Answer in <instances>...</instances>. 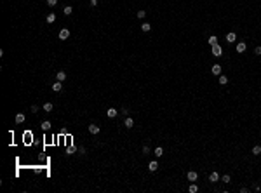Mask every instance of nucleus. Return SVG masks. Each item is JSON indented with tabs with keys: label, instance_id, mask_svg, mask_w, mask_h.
I'll use <instances>...</instances> for the list:
<instances>
[{
	"label": "nucleus",
	"instance_id": "28",
	"mask_svg": "<svg viewBox=\"0 0 261 193\" xmlns=\"http://www.w3.org/2000/svg\"><path fill=\"white\" fill-rule=\"evenodd\" d=\"M254 54H256V56H261V47H256V49H254Z\"/></svg>",
	"mask_w": 261,
	"mask_h": 193
},
{
	"label": "nucleus",
	"instance_id": "25",
	"mask_svg": "<svg viewBox=\"0 0 261 193\" xmlns=\"http://www.w3.org/2000/svg\"><path fill=\"white\" fill-rule=\"evenodd\" d=\"M136 16H138L139 19H145V18H146V12H145V11H138V14H136Z\"/></svg>",
	"mask_w": 261,
	"mask_h": 193
},
{
	"label": "nucleus",
	"instance_id": "17",
	"mask_svg": "<svg viewBox=\"0 0 261 193\" xmlns=\"http://www.w3.org/2000/svg\"><path fill=\"white\" fill-rule=\"evenodd\" d=\"M42 129H44V130H49V129H51V122H49V120H44V122H42Z\"/></svg>",
	"mask_w": 261,
	"mask_h": 193
},
{
	"label": "nucleus",
	"instance_id": "15",
	"mask_svg": "<svg viewBox=\"0 0 261 193\" xmlns=\"http://www.w3.org/2000/svg\"><path fill=\"white\" fill-rule=\"evenodd\" d=\"M24 122V115L23 113H17L16 115V123H23Z\"/></svg>",
	"mask_w": 261,
	"mask_h": 193
},
{
	"label": "nucleus",
	"instance_id": "29",
	"mask_svg": "<svg viewBox=\"0 0 261 193\" xmlns=\"http://www.w3.org/2000/svg\"><path fill=\"white\" fill-rule=\"evenodd\" d=\"M143 153H145V155H148V153H150V148H148V146H143Z\"/></svg>",
	"mask_w": 261,
	"mask_h": 193
},
{
	"label": "nucleus",
	"instance_id": "26",
	"mask_svg": "<svg viewBox=\"0 0 261 193\" xmlns=\"http://www.w3.org/2000/svg\"><path fill=\"white\" fill-rule=\"evenodd\" d=\"M44 110H45V111H52V103H45V105H44Z\"/></svg>",
	"mask_w": 261,
	"mask_h": 193
},
{
	"label": "nucleus",
	"instance_id": "16",
	"mask_svg": "<svg viewBox=\"0 0 261 193\" xmlns=\"http://www.w3.org/2000/svg\"><path fill=\"white\" fill-rule=\"evenodd\" d=\"M45 21H47V23H54V21H56V14H54V12L49 14V16L45 18Z\"/></svg>",
	"mask_w": 261,
	"mask_h": 193
},
{
	"label": "nucleus",
	"instance_id": "9",
	"mask_svg": "<svg viewBox=\"0 0 261 193\" xmlns=\"http://www.w3.org/2000/svg\"><path fill=\"white\" fill-rule=\"evenodd\" d=\"M61 89H63V84L59 82V80H58L56 84H52V91H54V92H59Z\"/></svg>",
	"mask_w": 261,
	"mask_h": 193
},
{
	"label": "nucleus",
	"instance_id": "24",
	"mask_svg": "<svg viewBox=\"0 0 261 193\" xmlns=\"http://www.w3.org/2000/svg\"><path fill=\"white\" fill-rule=\"evenodd\" d=\"M141 30H143V31H150V30H151L150 23H143V26H141Z\"/></svg>",
	"mask_w": 261,
	"mask_h": 193
},
{
	"label": "nucleus",
	"instance_id": "23",
	"mask_svg": "<svg viewBox=\"0 0 261 193\" xmlns=\"http://www.w3.org/2000/svg\"><path fill=\"white\" fill-rule=\"evenodd\" d=\"M162 155H164V150H162V148H160V146L155 148V157H162Z\"/></svg>",
	"mask_w": 261,
	"mask_h": 193
},
{
	"label": "nucleus",
	"instance_id": "7",
	"mask_svg": "<svg viewBox=\"0 0 261 193\" xmlns=\"http://www.w3.org/2000/svg\"><path fill=\"white\" fill-rule=\"evenodd\" d=\"M89 132H91V134H99V127L96 123H91V125H89Z\"/></svg>",
	"mask_w": 261,
	"mask_h": 193
},
{
	"label": "nucleus",
	"instance_id": "3",
	"mask_svg": "<svg viewBox=\"0 0 261 193\" xmlns=\"http://www.w3.org/2000/svg\"><path fill=\"white\" fill-rule=\"evenodd\" d=\"M186 177H188V181H191V183H193V181H197L198 174H197V172H195V170H190V172L186 174Z\"/></svg>",
	"mask_w": 261,
	"mask_h": 193
},
{
	"label": "nucleus",
	"instance_id": "19",
	"mask_svg": "<svg viewBox=\"0 0 261 193\" xmlns=\"http://www.w3.org/2000/svg\"><path fill=\"white\" fill-rule=\"evenodd\" d=\"M219 84H221V85H226V84H228V77L219 75Z\"/></svg>",
	"mask_w": 261,
	"mask_h": 193
},
{
	"label": "nucleus",
	"instance_id": "22",
	"mask_svg": "<svg viewBox=\"0 0 261 193\" xmlns=\"http://www.w3.org/2000/svg\"><path fill=\"white\" fill-rule=\"evenodd\" d=\"M71 12H73V7H71V5H66V7H64V14H66V16H70Z\"/></svg>",
	"mask_w": 261,
	"mask_h": 193
},
{
	"label": "nucleus",
	"instance_id": "30",
	"mask_svg": "<svg viewBox=\"0 0 261 193\" xmlns=\"http://www.w3.org/2000/svg\"><path fill=\"white\" fill-rule=\"evenodd\" d=\"M91 5L96 7V5H98V0H91Z\"/></svg>",
	"mask_w": 261,
	"mask_h": 193
},
{
	"label": "nucleus",
	"instance_id": "14",
	"mask_svg": "<svg viewBox=\"0 0 261 193\" xmlns=\"http://www.w3.org/2000/svg\"><path fill=\"white\" fill-rule=\"evenodd\" d=\"M216 44H218V37H216V35H211V37H209V45L212 47V45H216Z\"/></svg>",
	"mask_w": 261,
	"mask_h": 193
},
{
	"label": "nucleus",
	"instance_id": "12",
	"mask_svg": "<svg viewBox=\"0 0 261 193\" xmlns=\"http://www.w3.org/2000/svg\"><path fill=\"white\" fill-rule=\"evenodd\" d=\"M245 47H247V45H245V42H238V44H237V52H244V51H245Z\"/></svg>",
	"mask_w": 261,
	"mask_h": 193
},
{
	"label": "nucleus",
	"instance_id": "10",
	"mask_svg": "<svg viewBox=\"0 0 261 193\" xmlns=\"http://www.w3.org/2000/svg\"><path fill=\"white\" fill-rule=\"evenodd\" d=\"M211 71H212V75H218V77H219V75H221V66H219V64H214Z\"/></svg>",
	"mask_w": 261,
	"mask_h": 193
},
{
	"label": "nucleus",
	"instance_id": "5",
	"mask_svg": "<svg viewBox=\"0 0 261 193\" xmlns=\"http://www.w3.org/2000/svg\"><path fill=\"white\" fill-rule=\"evenodd\" d=\"M148 169H150V172H155V170L158 169V162H155V160H151L150 164H148Z\"/></svg>",
	"mask_w": 261,
	"mask_h": 193
},
{
	"label": "nucleus",
	"instance_id": "18",
	"mask_svg": "<svg viewBox=\"0 0 261 193\" xmlns=\"http://www.w3.org/2000/svg\"><path fill=\"white\" fill-rule=\"evenodd\" d=\"M188 191H190V193H197V191H198V186L191 183V184H190V188H188Z\"/></svg>",
	"mask_w": 261,
	"mask_h": 193
},
{
	"label": "nucleus",
	"instance_id": "21",
	"mask_svg": "<svg viewBox=\"0 0 261 193\" xmlns=\"http://www.w3.org/2000/svg\"><path fill=\"white\" fill-rule=\"evenodd\" d=\"M221 181L225 183V184H228V183L232 181V177H230V176H228V174H225V176H223V177H221Z\"/></svg>",
	"mask_w": 261,
	"mask_h": 193
},
{
	"label": "nucleus",
	"instance_id": "11",
	"mask_svg": "<svg viewBox=\"0 0 261 193\" xmlns=\"http://www.w3.org/2000/svg\"><path fill=\"white\" fill-rule=\"evenodd\" d=\"M226 40L230 42V44H233V42L237 40V35H235V33L232 31V33H228V35H226Z\"/></svg>",
	"mask_w": 261,
	"mask_h": 193
},
{
	"label": "nucleus",
	"instance_id": "2",
	"mask_svg": "<svg viewBox=\"0 0 261 193\" xmlns=\"http://www.w3.org/2000/svg\"><path fill=\"white\" fill-rule=\"evenodd\" d=\"M59 38H61V40H66V38H70V30H68V28H63L61 31H59Z\"/></svg>",
	"mask_w": 261,
	"mask_h": 193
},
{
	"label": "nucleus",
	"instance_id": "6",
	"mask_svg": "<svg viewBox=\"0 0 261 193\" xmlns=\"http://www.w3.org/2000/svg\"><path fill=\"white\" fill-rule=\"evenodd\" d=\"M209 181H211V183H218V181H219V174H218V172H211Z\"/></svg>",
	"mask_w": 261,
	"mask_h": 193
},
{
	"label": "nucleus",
	"instance_id": "27",
	"mask_svg": "<svg viewBox=\"0 0 261 193\" xmlns=\"http://www.w3.org/2000/svg\"><path fill=\"white\" fill-rule=\"evenodd\" d=\"M58 4V0H47V5H51V7H54Z\"/></svg>",
	"mask_w": 261,
	"mask_h": 193
},
{
	"label": "nucleus",
	"instance_id": "1",
	"mask_svg": "<svg viewBox=\"0 0 261 193\" xmlns=\"http://www.w3.org/2000/svg\"><path fill=\"white\" fill-rule=\"evenodd\" d=\"M212 56H214V58H219V56H223V49H221L219 44L212 45Z\"/></svg>",
	"mask_w": 261,
	"mask_h": 193
},
{
	"label": "nucleus",
	"instance_id": "4",
	"mask_svg": "<svg viewBox=\"0 0 261 193\" xmlns=\"http://www.w3.org/2000/svg\"><path fill=\"white\" fill-rule=\"evenodd\" d=\"M124 127H127V129H132L134 127V120L131 117H127L125 120H124Z\"/></svg>",
	"mask_w": 261,
	"mask_h": 193
},
{
	"label": "nucleus",
	"instance_id": "20",
	"mask_svg": "<svg viewBox=\"0 0 261 193\" xmlns=\"http://www.w3.org/2000/svg\"><path fill=\"white\" fill-rule=\"evenodd\" d=\"M252 155H261V146L259 144H256V146L252 148Z\"/></svg>",
	"mask_w": 261,
	"mask_h": 193
},
{
	"label": "nucleus",
	"instance_id": "8",
	"mask_svg": "<svg viewBox=\"0 0 261 193\" xmlns=\"http://www.w3.org/2000/svg\"><path fill=\"white\" fill-rule=\"evenodd\" d=\"M106 115H108L110 118H115L117 115H118V111H117L115 108H108V111H106Z\"/></svg>",
	"mask_w": 261,
	"mask_h": 193
},
{
	"label": "nucleus",
	"instance_id": "13",
	"mask_svg": "<svg viewBox=\"0 0 261 193\" xmlns=\"http://www.w3.org/2000/svg\"><path fill=\"white\" fill-rule=\"evenodd\" d=\"M56 77H58V80H59V82H63V80H66V71H63V70H61V71H58V75H56Z\"/></svg>",
	"mask_w": 261,
	"mask_h": 193
}]
</instances>
